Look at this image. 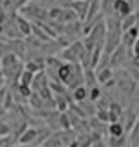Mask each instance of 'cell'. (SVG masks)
<instances>
[{"instance_id": "6da1fadb", "label": "cell", "mask_w": 139, "mask_h": 147, "mask_svg": "<svg viewBox=\"0 0 139 147\" xmlns=\"http://www.w3.org/2000/svg\"><path fill=\"white\" fill-rule=\"evenodd\" d=\"M0 66H2L0 75H2L5 80H9V82H14V80L19 78V75H21L25 64L18 59L16 54L7 52V54H4L2 57H0Z\"/></svg>"}, {"instance_id": "7a4b0ae2", "label": "cell", "mask_w": 139, "mask_h": 147, "mask_svg": "<svg viewBox=\"0 0 139 147\" xmlns=\"http://www.w3.org/2000/svg\"><path fill=\"white\" fill-rule=\"evenodd\" d=\"M85 52V47L80 40L73 42L72 45H68L66 49H63L61 52V59H64L66 62H80L82 59V54Z\"/></svg>"}, {"instance_id": "3957f363", "label": "cell", "mask_w": 139, "mask_h": 147, "mask_svg": "<svg viewBox=\"0 0 139 147\" xmlns=\"http://www.w3.org/2000/svg\"><path fill=\"white\" fill-rule=\"evenodd\" d=\"M68 7L77 14V18H78V21H80V23H84V21H85L87 11H89V0H72Z\"/></svg>"}, {"instance_id": "277c9868", "label": "cell", "mask_w": 139, "mask_h": 147, "mask_svg": "<svg viewBox=\"0 0 139 147\" xmlns=\"http://www.w3.org/2000/svg\"><path fill=\"white\" fill-rule=\"evenodd\" d=\"M113 12H115L117 19H122V18H125L127 14L132 12V4H129L127 0H115L113 2Z\"/></svg>"}, {"instance_id": "5b68a950", "label": "cell", "mask_w": 139, "mask_h": 147, "mask_svg": "<svg viewBox=\"0 0 139 147\" xmlns=\"http://www.w3.org/2000/svg\"><path fill=\"white\" fill-rule=\"evenodd\" d=\"M37 138H38V130L30 126V128H26V130L18 137V142L23 144V145H35Z\"/></svg>"}, {"instance_id": "8992f818", "label": "cell", "mask_w": 139, "mask_h": 147, "mask_svg": "<svg viewBox=\"0 0 139 147\" xmlns=\"http://www.w3.org/2000/svg\"><path fill=\"white\" fill-rule=\"evenodd\" d=\"M73 21H78V18H77V14L70 7L61 9L59 14H57V19H56V23H61V24H70V23H73Z\"/></svg>"}, {"instance_id": "52a82bcc", "label": "cell", "mask_w": 139, "mask_h": 147, "mask_svg": "<svg viewBox=\"0 0 139 147\" xmlns=\"http://www.w3.org/2000/svg\"><path fill=\"white\" fill-rule=\"evenodd\" d=\"M12 19H14V23H16V26H18L21 36H28V35H31V23H30L26 18H23V16H14Z\"/></svg>"}, {"instance_id": "ba28073f", "label": "cell", "mask_w": 139, "mask_h": 147, "mask_svg": "<svg viewBox=\"0 0 139 147\" xmlns=\"http://www.w3.org/2000/svg\"><path fill=\"white\" fill-rule=\"evenodd\" d=\"M94 73H96V80H97V83H103V85L113 78V71H111V67H108V66L97 67V69H94Z\"/></svg>"}, {"instance_id": "9c48e42d", "label": "cell", "mask_w": 139, "mask_h": 147, "mask_svg": "<svg viewBox=\"0 0 139 147\" xmlns=\"http://www.w3.org/2000/svg\"><path fill=\"white\" fill-rule=\"evenodd\" d=\"M106 111H108V123H111V121H118L120 119L123 109H122V106L118 102H110Z\"/></svg>"}, {"instance_id": "30bf717a", "label": "cell", "mask_w": 139, "mask_h": 147, "mask_svg": "<svg viewBox=\"0 0 139 147\" xmlns=\"http://www.w3.org/2000/svg\"><path fill=\"white\" fill-rule=\"evenodd\" d=\"M106 131L110 133V137H120V135H127L120 121H111V123H110V126L106 128Z\"/></svg>"}, {"instance_id": "8fae6325", "label": "cell", "mask_w": 139, "mask_h": 147, "mask_svg": "<svg viewBox=\"0 0 139 147\" xmlns=\"http://www.w3.org/2000/svg\"><path fill=\"white\" fill-rule=\"evenodd\" d=\"M96 82H97V80H96V73H94V69H84V85H85V88L96 87V85H97Z\"/></svg>"}, {"instance_id": "7c38bea8", "label": "cell", "mask_w": 139, "mask_h": 147, "mask_svg": "<svg viewBox=\"0 0 139 147\" xmlns=\"http://www.w3.org/2000/svg\"><path fill=\"white\" fill-rule=\"evenodd\" d=\"M89 126H91V130H92V131H96V133H99V135H103V133L106 131V123L99 121L96 116H92V118H91Z\"/></svg>"}, {"instance_id": "4fadbf2b", "label": "cell", "mask_w": 139, "mask_h": 147, "mask_svg": "<svg viewBox=\"0 0 139 147\" xmlns=\"http://www.w3.org/2000/svg\"><path fill=\"white\" fill-rule=\"evenodd\" d=\"M72 99H73L75 102H82V100H85V99H87V88H85L84 85H78L77 88H73V95H72Z\"/></svg>"}, {"instance_id": "5bb4252c", "label": "cell", "mask_w": 139, "mask_h": 147, "mask_svg": "<svg viewBox=\"0 0 139 147\" xmlns=\"http://www.w3.org/2000/svg\"><path fill=\"white\" fill-rule=\"evenodd\" d=\"M134 24H136V14H134V12H130V14H127L125 18L120 19V28H122V31L129 30V28L134 26Z\"/></svg>"}, {"instance_id": "9a60e30c", "label": "cell", "mask_w": 139, "mask_h": 147, "mask_svg": "<svg viewBox=\"0 0 139 147\" xmlns=\"http://www.w3.org/2000/svg\"><path fill=\"white\" fill-rule=\"evenodd\" d=\"M42 147H63V140H61L59 137L52 135V137H47V138L44 140Z\"/></svg>"}, {"instance_id": "2e32d148", "label": "cell", "mask_w": 139, "mask_h": 147, "mask_svg": "<svg viewBox=\"0 0 139 147\" xmlns=\"http://www.w3.org/2000/svg\"><path fill=\"white\" fill-rule=\"evenodd\" d=\"M108 142H110V144H108L106 147H123V145L127 144V137H125V135H120V137H110Z\"/></svg>"}, {"instance_id": "e0dca14e", "label": "cell", "mask_w": 139, "mask_h": 147, "mask_svg": "<svg viewBox=\"0 0 139 147\" xmlns=\"http://www.w3.org/2000/svg\"><path fill=\"white\" fill-rule=\"evenodd\" d=\"M18 80H19V85H26V87H30V83H31V80H33V73H30V71L23 69Z\"/></svg>"}, {"instance_id": "ac0fdd59", "label": "cell", "mask_w": 139, "mask_h": 147, "mask_svg": "<svg viewBox=\"0 0 139 147\" xmlns=\"http://www.w3.org/2000/svg\"><path fill=\"white\" fill-rule=\"evenodd\" d=\"M59 126H61L63 130H70V128H72V126H70V119H68V116H66V111L59 113Z\"/></svg>"}, {"instance_id": "d6986e66", "label": "cell", "mask_w": 139, "mask_h": 147, "mask_svg": "<svg viewBox=\"0 0 139 147\" xmlns=\"http://www.w3.org/2000/svg\"><path fill=\"white\" fill-rule=\"evenodd\" d=\"M23 67H25L26 71H30V73H33V75H35V73H37V71H40V64H37L35 61H28V62H26V64H25Z\"/></svg>"}, {"instance_id": "ffe728a7", "label": "cell", "mask_w": 139, "mask_h": 147, "mask_svg": "<svg viewBox=\"0 0 139 147\" xmlns=\"http://www.w3.org/2000/svg\"><path fill=\"white\" fill-rule=\"evenodd\" d=\"M18 90H19V95H23L25 99H28V97L31 95V88H30V87H26V85H19V87H18Z\"/></svg>"}, {"instance_id": "44dd1931", "label": "cell", "mask_w": 139, "mask_h": 147, "mask_svg": "<svg viewBox=\"0 0 139 147\" xmlns=\"http://www.w3.org/2000/svg\"><path fill=\"white\" fill-rule=\"evenodd\" d=\"M11 133V128L5 125V123H0V137H5Z\"/></svg>"}, {"instance_id": "7402d4cb", "label": "cell", "mask_w": 139, "mask_h": 147, "mask_svg": "<svg viewBox=\"0 0 139 147\" xmlns=\"http://www.w3.org/2000/svg\"><path fill=\"white\" fill-rule=\"evenodd\" d=\"M89 147H106V144H104V140H103V138H97V140L91 142V144H89Z\"/></svg>"}, {"instance_id": "603a6c76", "label": "cell", "mask_w": 139, "mask_h": 147, "mask_svg": "<svg viewBox=\"0 0 139 147\" xmlns=\"http://www.w3.org/2000/svg\"><path fill=\"white\" fill-rule=\"evenodd\" d=\"M4 82H5V78H4L2 75H0V88H2V87H4Z\"/></svg>"}, {"instance_id": "cb8c5ba5", "label": "cell", "mask_w": 139, "mask_h": 147, "mask_svg": "<svg viewBox=\"0 0 139 147\" xmlns=\"http://www.w3.org/2000/svg\"><path fill=\"white\" fill-rule=\"evenodd\" d=\"M2 35H4V26L0 24V36H2Z\"/></svg>"}, {"instance_id": "d4e9b609", "label": "cell", "mask_w": 139, "mask_h": 147, "mask_svg": "<svg viewBox=\"0 0 139 147\" xmlns=\"http://www.w3.org/2000/svg\"><path fill=\"white\" fill-rule=\"evenodd\" d=\"M127 2H129V4H134V0H127Z\"/></svg>"}]
</instances>
